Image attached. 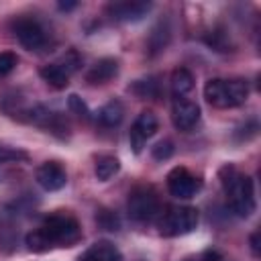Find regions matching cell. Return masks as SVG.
I'll return each mask as SVG.
<instances>
[{
	"mask_svg": "<svg viewBox=\"0 0 261 261\" xmlns=\"http://www.w3.org/2000/svg\"><path fill=\"white\" fill-rule=\"evenodd\" d=\"M204 261H220V253H216V251H206V253H204Z\"/></svg>",
	"mask_w": 261,
	"mask_h": 261,
	"instance_id": "obj_26",
	"label": "cell"
},
{
	"mask_svg": "<svg viewBox=\"0 0 261 261\" xmlns=\"http://www.w3.org/2000/svg\"><path fill=\"white\" fill-rule=\"evenodd\" d=\"M122 116H124V106H122L120 100H110V102H106L98 110V120L104 126H116V124H120Z\"/></svg>",
	"mask_w": 261,
	"mask_h": 261,
	"instance_id": "obj_16",
	"label": "cell"
},
{
	"mask_svg": "<svg viewBox=\"0 0 261 261\" xmlns=\"http://www.w3.org/2000/svg\"><path fill=\"white\" fill-rule=\"evenodd\" d=\"M37 184L47 192H57L67 184V173L61 163L57 161H45L37 169Z\"/></svg>",
	"mask_w": 261,
	"mask_h": 261,
	"instance_id": "obj_10",
	"label": "cell"
},
{
	"mask_svg": "<svg viewBox=\"0 0 261 261\" xmlns=\"http://www.w3.org/2000/svg\"><path fill=\"white\" fill-rule=\"evenodd\" d=\"M200 188H202V181L194 173H190L186 167H173L167 173V190L175 198L188 200V198L196 196L200 192Z\"/></svg>",
	"mask_w": 261,
	"mask_h": 261,
	"instance_id": "obj_6",
	"label": "cell"
},
{
	"mask_svg": "<svg viewBox=\"0 0 261 261\" xmlns=\"http://www.w3.org/2000/svg\"><path fill=\"white\" fill-rule=\"evenodd\" d=\"M27 157H29V155H27L24 151L0 147V161H18V159H27Z\"/></svg>",
	"mask_w": 261,
	"mask_h": 261,
	"instance_id": "obj_24",
	"label": "cell"
},
{
	"mask_svg": "<svg viewBox=\"0 0 261 261\" xmlns=\"http://www.w3.org/2000/svg\"><path fill=\"white\" fill-rule=\"evenodd\" d=\"M159 200L153 190L149 188H135L128 196V216L133 220H151L157 216Z\"/></svg>",
	"mask_w": 261,
	"mask_h": 261,
	"instance_id": "obj_5",
	"label": "cell"
},
{
	"mask_svg": "<svg viewBox=\"0 0 261 261\" xmlns=\"http://www.w3.org/2000/svg\"><path fill=\"white\" fill-rule=\"evenodd\" d=\"M169 84H171V92H173L175 100H179V98H186L192 92V88H194V75L186 67H177V69H173Z\"/></svg>",
	"mask_w": 261,
	"mask_h": 261,
	"instance_id": "obj_15",
	"label": "cell"
},
{
	"mask_svg": "<svg viewBox=\"0 0 261 261\" xmlns=\"http://www.w3.org/2000/svg\"><path fill=\"white\" fill-rule=\"evenodd\" d=\"M39 75L51 86V88H55V90H63L67 84H69V71L57 61V63H49V65H43L41 69H39Z\"/></svg>",
	"mask_w": 261,
	"mask_h": 261,
	"instance_id": "obj_14",
	"label": "cell"
},
{
	"mask_svg": "<svg viewBox=\"0 0 261 261\" xmlns=\"http://www.w3.org/2000/svg\"><path fill=\"white\" fill-rule=\"evenodd\" d=\"M222 188L228 196L230 208L237 216L247 218L255 212V194H253V181L249 175L239 173L232 165H224L220 169Z\"/></svg>",
	"mask_w": 261,
	"mask_h": 261,
	"instance_id": "obj_1",
	"label": "cell"
},
{
	"mask_svg": "<svg viewBox=\"0 0 261 261\" xmlns=\"http://www.w3.org/2000/svg\"><path fill=\"white\" fill-rule=\"evenodd\" d=\"M171 120L175 124V128L188 133L192 130L198 122H200V106L188 98H179L173 102L171 108Z\"/></svg>",
	"mask_w": 261,
	"mask_h": 261,
	"instance_id": "obj_9",
	"label": "cell"
},
{
	"mask_svg": "<svg viewBox=\"0 0 261 261\" xmlns=\"http://www.w3.org/2000/svg\"><path fill=\"white\" fill-rule=\"evenodd\" d=\"M130 92L137 94L139 98H157L159 96V84L149 77V80H139L130 86Z\"/></svg>",
	"mask_w": 261,
	"mask_h": 261,
	"instance_id": "obj_19",
	"label": "cell"
},
{
	"mask_svg": "<svg viewBox=\"0 0 261 261\" xmlns=\"http://www.w3.org/2000/svg\"><path fill=\"white\" fill-rule=\"evenodd\" d=\"M80 261H122V255L110 241H98L80 255Z\"/></svg>",
	"mask_w": 261,
	"mask_h": 261,
	"instance_id": "obj_13",
	"label": "cell"
},
{
	"mask_svg": "<svg viewBox=\"0 0 261 261\" xmlns=\"http://www.w3.org/2000/svg\"><path fill=\"white\" fill-rule=\"evenodd\" d=\"M67 106H69V110H71L77 118H82V120H90L92 112H90L88 104H86L77 94H69V98H67Z\"/></svg>",
	"mask_w": 261,
	"mask_h": 261,
	"instance_id": "obj_21",
	"label": "cell"
},
{
	"mask_svg": "<svg viewBox=\"0 0 261 261\" xmlns=\"http://www.w3.org/2000/svg\"><path fill=\"white\" fill-rule=\"evenodd\" d=\"M96 222H98L104 230H118V228H120V218H118L112 210H108V208H100V210L96 212Z\"/></svg>",
	"mask_w": 261,
	"mask_h": 261,
	"instance_id": "obj_20",
	"label": "cell"
},
{
	"mask_svg": "<svg viewBox=\"0 0 261 261\" xmlns=\"http://www.w3.org/2000/svg\"><path fill=\"white\" fill-rule=\"evenodd\" d=\"M57 6H59V10H73L77 4L75 2H59Z\"/></svg>",
	"mask_w": 261,
	"mask_h": 261,
	"instance_id": "obj_27",
	"label": "cell"
},
{
	"mask_svg": "<svg viewBox=\"0 0 261 261\" xmlns=\"http://www.w3.org/2000/svg\"><path fill=\"white\" fill-rule=\"evenodd\" d=\"M249 96V86L243 80H208L204 86V98L214 108H234L245 104Z\"/></svg>",
	"mask_w": 261,
	"mask_h": 261,
	"instance_id": "obj_2",
	"label": "cell"
},
{
	"mask_svg": "<svg viewBox=\"0 0 261 261\" xmlns=\"http://www.w3.org/2000/svg\"><path fill=\"white\" fill-rule=\"evenodd\" d=\"M14 35L18 39V43L29 49V51H39L45 47V31L41 29V24L33 18H18L14 22Z\"/></svg>",
	"mask_w": 261,
	"mask_h": 261,
	"instance_id": "obj_8",
	"label": "cell"
},
{
	"mask_svg": "<svg viewBox=\"0 0 261 261\" xmlns=\"http://www.w3.org/2000/svg\"><path fill=\"white\" fill-rule=\"evenodd\" d=\"M24 243H27V247H29V251H33V253H45V251H49L51 247H55L53 245V241L41 230V228H37V230H33V232H29L27 234V239H24Z\"/></svg>",
	"mask_w": 261,
	"mask_h": 261,
	"instance_id": "obj_18",
	"label": "cell"
},
{
	"mask_svg": "<svg viewBox=\"0 0 261 261\" xmlns=\"http://www.w3.org/2000/svg\"><path fill=\"white\" fill-rule=\"evenodd\" d=\"M151 10V2H110L106 6V12L116 18V20H124V22H130V20H141L147 12Z\"/></svg>",
	"mask_w": 261,
	"mask_h": 261,
	"instance_id": "obj_11",
	"label": "cell"
},
{
	"mask_svg": "<svg viewBox=\"0 0 261 261\" xmlns=\"http://www.w3.org/2000/svg\"><path fill=\"white\" fill-rule=\"evenodd\" d=\"M151 155H153V159H157V161H167V159L173 155V143H171V141H159V143L151 149Z\"/></svg>",
	"mask_w": 261,
	"mask_h": 261,
	"instance_id": "obj_22",
	"label": "cell"
},
{
	"mask_svg": "<svg viewBox=\"0 0 261 261\" xmlns=\"http://www.w3.org/2000/svg\"><path fill=\"white\" fill-rule=\"evenodd\" d=\"M41 230L53 241V245H61V247H71L82 237L77 220L69 214H51V216H47L43 220Z\"/></svg>",
	"mask_w": 261,
	"mask_h": 261,
	"instance_id": "obj_3",
	"label": "cell"
},
{
	"mask_svg": "<svg viewBox=\"0 0 261 261\" xmlns=\"http://www.w3.org/2000/svg\"><path fill=\"white\" fill-rule=\"evenodd\" d=\"M251 249H253V255L259 257V230H255L251 234Z\"/></svg>",
	"mask_w": 261,
	"mask_h": 261,
	"instance_id": "obj_25",
	"label": "cell"
},
{
	"mask_svg": "<svg viewBox=\"0 0 261 261\" xmlns=\"http://www.w3.org/2000/svg\"><path fill=\"white\" fill-rule=\"evenodd\" d=\"M118 73V61L114 57H102L98 59L86 73V82H90L92 86H98V84H106L110 82L114 75Z\"/></svg>",
	"mask_w": 261,
	"mask_h": 261,
	"instance_id": "obj_12",
	"label": "cell"
},
{
	"mask_svg": "<svg viewBox=\"0 0 261 261\" xmlns=\"http://www.w3.org/2000/svg\"><path fill=\"white\" fill-rule=\"evenodd\" d=\"M198 226V210L194 206H177L169 208L159 220V232L163 237H179L188 234Z\"/></svg>",
	"mask_w": 261,
	"mask_h": 261,
	"instance_id": "obj_4",
	"label": "cell"
},
{
	"mask_svg": "<svg viewBox=\"0 0 261 261\" xmlns=\"http://www.w3.org/2000/svg\"><path fill=\"white\" fill-rule=\"evenodd\" d=\"M118 169H120V161L114 155H100V157H96L94 171H96V177L100 181H108L110 177H114L118 173Z\"/></svg>",
	"mask_w": 261,
	"mask_h": 261,
	"instance_id": "obj_17",
	"label": "cell"
},
{
	"mask_svg": "<svg viewBox=\"0 0 261 261\" xmlns=\"http://www.w3.org/2000/svg\"><path fill=\"white\" fill-rule=\"evenodd\" d=\"M157 128H159V120H157V116H155L151 110H143V112L137 116V120H135L133 126H130V135H128L130 147H133V151H135L137 155L143 151L145 141L151 139V137L157 133Z\"/></svg>",
	"mask_w": 261,
	"mask_h": 261,
	"instance_id": "obj_7",
	"label": "cell"
},
{
	"mask_svg": "<svg viewBox=\"0 0 261 261\" xmlns=\"http://www.w3.org/2000/svg\"><path fill=\"white\" fill-rule=\"evenodd\" d=\"M16 55L14 53H10V51H4V53H0V75H6V73H10L14 67H16Z\"/></svg>",
	"mask_w": 261,
	"mask_h": 261,
	"instance_id": "obj_23",
	"label": "cell"
}]
</instances>
